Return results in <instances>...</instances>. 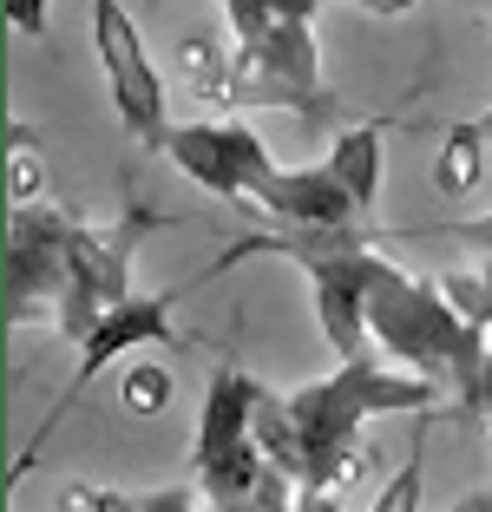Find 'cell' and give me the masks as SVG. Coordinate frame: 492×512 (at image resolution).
<instances>
[{
	"instance_id": "1",
	"label": "cell",
	"mask_w": 492,
	"mask_h": 512,
	"mask_svg": "<svg viewBox=\"0 0 492 512\" xmlns=\"http://www.w3.org/2000/svg\"><path fill=\"white\" fill-rule=\"evenodd\" d=\"M440 388L394 362H335L328 381H309L296 394H269L256 401V447L302 486V493H342L368 467V421L381 414H433Z\"/></svg>"
},
{
	"instance_id": "2",
	"label": "cell",
	"mask_w": 492,
	"mask_h": 512,
	"mask_svg": "<svg viewBox=\"0 0 492 512\" xmlns=\"http://www.w3.org/2000/svg\"><path fill=\"white\" fill-rule=\"evenodd\" d=\"M368 342L388 355L394 368L453 388L466 401V388L486 368V329L453 309V296L427 276H407L394 256H374V283H368Z\"/></svg>"
},
{
	"instance_id": "3",
	"label": "cell",
	"mask_w": 492,
	"mask_h": 512,
	"mask_svg": "<svg viewBox=\"0 0 492 512\" xmlns=\"http://www.w3.org/2000/svg\"><path fill=\"white\" fill-rule=\"evenodd\" d=\"M151 230H158V217L138 211V204L119 224H86V217H73V263H66V296H60V316H53L60 342L79 348L125 296H132V256H138V237H151Z\"/></svg>"
},
{
	"instance_id": "4",
	"label": "cell",
	"mask_w": 492,
	"mask_h": 512,
	"mask_svg": "<svg viewBox=\"0 0 492 512\" xmlns=\"http://www.w3.org/2000/svg\"><path fill=\"white\" fill-rule=\"evenodd\" d=\"M224 106H283V112H302V119H322L328 86H322V46H315V33L309 27H269L256 40H237Z\"/></svg>"
},
{
	"instance_id": "5",
	"label": "cell",
	"mask_w": 492,
	"mask_h": 512,
	"mask_svg": "<svg viewBox=\"0 0 492 512\" xmlns=\"http://www.w3.org/2000/svg\"><path fill=\"white\" fill-rule=\"evenodd\" d=\"M92 46H99V66H105V86H112L119 125L145 151H164V138H171V119H164V73L151 66L145 33L132 27V14H125L119 0H92Z\"/></svg>"
},
{
	"instance_id": "6",
	"label": "cell",
	"mask_w": 492,
	"mask_h": 512,
	"mask_svg": "<svg viewBox=\"0 0 492 512\" xmlns=\"http://www.w3.org/2000/svg\"><path fill=\"white\" fill-rule=\"evenodd\" d=\"M66 263H73V217L53 204H14V217H7V322L60 316Z\"/></svg>"
},
{
	"instance_id": "7",
	"label": "cell",
	"mask_w": 492,
	"mask_h": 512,
	"mask_svg": "<svg viewBox=\"0 0 492 512\" xmlns=\"http://www.w3.org/2000/svg\"><path fill=\"white\" fill-rule=\"evenodd\" d=\"M164 158L197 184V191H217L224 204H243L256 197V184L276 171L269 145L237 119H197V125H171L164 138Z\"/></svg>"
},
{
	"instance_id": "8",
	"label": "cell",
	"mask_w": 492,
	"mask_h": 512,
	"mask_svg": "<svg viewBox=\"0 0 492 512\" xmlns=\"http://www.w3.org/2000/svg\"><path fill=\"white\" fill-rule=\"evenodd\" d=\"M178 296H184V289H164V296H125L119 309L79 342V368H73V381H66V394H60V414L73 401H86L92 381H99L112 362H125L132 348H178V329H171V302H178Z\"/></svg>"
},
{
	"instance_id": "9",
	"label": "cell",
	"mask_w": 492,
	"mask_h": 512,
	"mask_svg": "<svg viewBox=\"0 0 492 512\" xmlns=\"http://www.w3.org/2000/svg\"><path fill=\"white\" fill-rule=\"evenodd\" d=\"M250 204H263L283 230H361V224H368L361 204L335 184V171H328V165H302V171L276 165L263 184H256Z\"/></svg>"
},
{
	"instance_id": "10",
	"label": "cell",
	"mask_w": 492,
	"mask_h": 512,
	"mask_svg": "<svg viewBox=\"0 0 492 512\" xmlns=\"http://www.w3.org/2000/svg\"><path fill=\"white\" fill-rule=\"evenodd\" d=\"M433 237H453V243H466V250L479 256V270L440 276V289L453 296V309H460L473 329H486V322H492V217H473V224H440Z\"/></svg>"
},
{
	"instance_id": "11",
	"label": "cell",
	"mask_w": 492,
	"mask_h": 512,
	"mask_svg": "<svg viewBox=\"0 0 492 512\" xmlns=\"http://www.w3.org/2000/svg\"><path fill=\"white\" fill-rule=\"evenodd\" d=\"M328 171H335V184H342V191L361 204V217H374V204H381V178H388V145H381V125H355V132L335 138Z\"/></svg>"
},
{
	"instance_id": "12",
	"label": "cell",
	"mask_w": 492,
	"mask_h": 512,
	"mask_svg": "<svg viewBox=\"0 0 492 512\" xmlns=\"http://www.w3.org/2000/svg\"><path fill=\"white\" fill-rule=\"evenodd\" d=\"M433 184H440V197H473L486 184V132H479V119H460L447 132V145L433 158Z\"/></svg>"
},
{
	"instance_id": "13",
	"label": "cell",
	"mask_w": 492,
	"mask_h": 512,
	"mask_svg": "<svg viewBox=\"0 0 492 512\" xmlns=\"http://www.w3.org/2000/svg\"><path fill=\"white\" fill-rule=\"evenodd\" d=\"M178 73L197 99H217V106L230 99V53L217 46V33H184L178 40Z\"/></svg>"
},
{
	"instance_id": "14",
	"label": "cell",
	"mask_w": 492,
	"mask_h": 512,
	"mask_svg": "<svg viewBox=\"0 0 492 512\" xmlns=\"http://www.w3.org/2000/svg\"><path fill=\"white\" fill-rule=\"evenodd\" d=\"M224 14H230L237 40H256L269 27H315L322 0H224Z\"/></svg>"
},
{
	"instance_id": "15",
	"label": "cell",
	"mask_w": 492,
	"mask_h": 512,
	"mask_svg": "<svg viewBox=\"0 0 492 512\" xmlns=\"http://www.w3.org/2000/svg\"><path fill=\"white\" fill-rule=\"evenodd\" d=\"M171 394H178V381H171V368H158V362L125 368V381H119L125 414H164V407H171Z\"/></svg>"
},
{
	"instance_id": "16",
	"label": "cell",
	"mask_w": 492,
	"mask_h": 512,
	"mask_svg": "<svg viewBox=\"0 0 492 512\" xmlns=\"http://www.w3.org/2000/svg\"><path fill=\"white\" fill-rule=\"evenodd\" d=\"M420 493H427V434H414V447H407V467L394 473L388 486H381L374 512H420Z\"/></svg>"
},
{
	"instance_id": "17",
	"label": "cell",
	"mask_w": 492,
	"mask_h": 512,
	"mask_svg": "<svg viewBox=\"0 0 492 512\" xmlns=\"http://www.w3.org/2000/svg\"><path fill=\"white\" fill-rule=\"evenodd\" d=\"M60 512H138V499L112 493V486H66Z\"/></svg>"
},
{
	"instance_id": "18",
	"label": "cell",
	"mask_w": 492,
	"mask_h": 512,
	"mask_svg": "<svg viewBox=\"0 0 492 512\" xmlns=\"http://www.w3.org/2000/svg\"><path fill=\"white\" fill-rule=\"evenodd\" d=\"M138 512H204V506H197V486H158L138 499Z\"/></svg>"
},
{
	"instance_id": "19",
	"label": "cell",
	"mask_w": 492,
	"mask_h": 512,
	"mask_svg": "<svg viewBox=\"0 0 492 512\" xmlns=\"http://www.w3.org/2000/svg\"><path fill=\"white\" fill-rule=\"evenodd\" d=\"M7 20H14L27 40H46V0H7Z\"/></svg>"
},
{
	"instance_id": "20",
	"label": "cell",
	"mask_w": 492,
	"mask_h": 512,
	"mask_svg": "<svg viewBox=\"0 0 492 512\" xmlns=\"http://www.w3.org/2000/svg\"><path fill=\"white\" fill-rule=\"evenodd\" d=\"M14 204H40V158L33 151L14 158Z\"/></svg>"
},
{
	"instance_id": "21",
	"label": "cell",
	"mask_w": 492,
	"mask_h": 512,
	"mask_svg": "<svg viewBox=\"0 0 492 512\" xmlns=\"http://www.w3.org/2000/svg\"><path fill=\"white\" fill-rule=\"evenodd\" d=\"M466 414H492V348H486V368H479V381H473V388H466Z\"/></svg>"
},
{
	"instance_id": "22",
	"label": "cell",
	"mask_w": 492,
	"mask_h": 512,
	"mask_svg": "<svg viewBox=\"0 0 492 512\" xmlns=\"http://www.w3.org/2000/svg\"><path fill=\"white\" fill-rule=\"evenodd\" d=\"M296 512H342V506H335V493H302Z\"/></svg>"
},
{
	"instance_id": "23",
	"label": "cell",
	"mask_w": 492,
	"mask_h": 512,
	"mask_svg": "<svg viewBox=\"0 0 492 512\" xmlns=\"http://www.w3.org/2000/svg\"><path fill=\"white\" fill-rule=\"evenodd\" d=\"M453 512H492V486H479V493H466Z\"/></svg>"
},
{
	"instance_id": "24",
	"label": "cell",
	"mask_w": 492,
	"mask_h": 512,
	"mask_svg": "<svg viewBox=\"0 0 492 512\" xmlns=\"http://www.w3.org/2000/svg\"><path fill=\"white\" fill-rule=\"evenodd\" d=\"M355 7H368V14H407L414 0H355Z\"/></svg>"
},
{
	"instance_id": "25",
	"label": "cell",
	"mask_w": 492,
	"mask_h": 512,
	"mask_svg": "<svg viewBox=\"0 0 492 512\" xmlns=\"http://www.w3.org/2000/svg\"><path fill=\"white\" fill-rule=\"evenodd\" d=\"M479 132H486V138H492V106H486V112H479Z\"/></svg>"
},
{
	"instance_id": "26",
	"label": "cell",
	"mask_w": 492,
	"mask_h": 512,
	"mask_svg": "<svg viewBox=\"0 0 492 512\" xmlns=\"http://www.w3.org/2000/svg\"><path fill=\"white\" fill-rule=\"evenodd\" d=\"M486 453H492V421H486Z\"/></svg>"
},
{
	"instance_id": "27",
	"label": "cell",
	"mask_w": 492,
	"mask_h": 512,
	"mask_svg": "<svg viewBox=\"0 0 492 512\" xmlns=\"http://www.w3.org/2000/svg\"><path fill=\"white\" fill-rule=\"evenodd\" d=\"M486 348H492V322H486Z\"/></svg>"
},
{
	"instance_id": "28",
	"label": "cell",
	"mask_w": 492,
	"mask_h": 512,
	"mask_svg": "<svg viewBox=\"0 0 492 512\" xmlns=\"http://www.w3.org/2000/svg\"><path fill=\"white\" fill-rule=\"evenodd\" d=\"M486 7H492V0H486Z\"/></svg>"
}]
</instances>
